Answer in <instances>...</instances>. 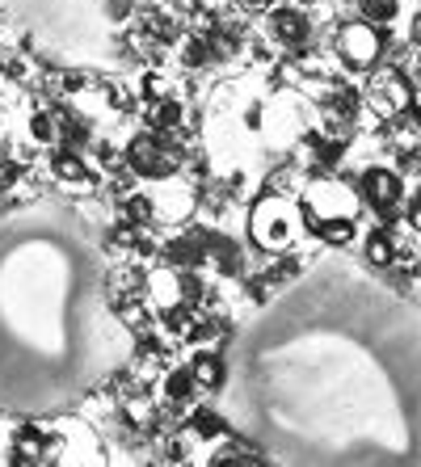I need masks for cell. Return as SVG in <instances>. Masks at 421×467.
Masks as SVG:
<instances>
[{"label":"cell","instance_id":"6da1fadb","mask_svg":"<svg viewBox=\"0 0 421 467\" xmlns=\"http://www.w3.org/2000/svg\"><path fill=\"white\" fill-rule=\"evenodd\" d=\"M227 413L282 463H421V312L333 333L303 278L237 346Z\"/></svg>","mask_w":421,"mask_h":467},{"label":"cell","instance_id":"7a4b0ae2","mask_svg":"<svg viewBox=\"0 0 421 467\" xmlns=\"http://www.w3.org/2000/svg\"><path fill=\"white\" fill-rule=\"evenodd\" d=\"M106 304V257L68 207L0 215V409L59 413L127 362Z\"/></svg>","mask_w":421,"mask_h":467},{"label":"cell","instance_id":"3957f363","mask_svg":"<svg viewBox=\"0 0 421 467\" xmlns=\"http://www.w3.org/2000/svg\"><path fill=\"white\" fill-rule=\"evenodd\" d=\"M38 43L55 55L72 59H93L98 43L106 38V5L101 0H26Z\"/></svg>","mask_w":421,"mask_h":467},{"label":"cell","instance_id":"277c9868","mask_svg":"<svg viewBox=\"0 0 421 467\" xmlns=\"http://www.w3.org/2000/svg\"><path fill=\"white\" fill-rule=\"evenodd\" d=\"M303 207H308V223L316 228H342L358 215V194L350 190L346 182H333V177H321V182L308 185L303 194Z\"/></svg>","mask_w":421,"mask_h":467},{"label":"cell","instance_id":"5b68a950","mask_svg":"<svg viewBox=\"0 0 421 467\" xmlns=\"http://www.w3.org/2000/svg\"><path fill=\"white\" fill-rule=\"evenodd\" d=\"M248 228H253V240H258L261 249L282 253V249H291V240L300 236V211L287 198H261L258 207H253Z\"/></svg>","mask_w":421,"mask_h":467},{"label":"cell","instance_id":"8992f818","mask_svg":"<svg viewBox=\"0 0 421 467\" xmlns=\"http://www.w3.org/2000/svg\"><path fill=\"white\" fill-rule=\"evenodd\" d=\"M379 30H371V26H363V22H350V26H342V34H337V51L346 55L354 67H371L379 59Z\"/></svg>","mask_w":421,"mask_h":467},{"label":"cell","instance_id":"52a82bcc","mask_svg":"<svg viewBox=\"0 0 421 467\" xmlns=\"http://www.w3.org/2000/svg\"><path fill=\"white\" fill-rule=\"evenodd\" d=\"M409 101H413V93H409V85H405V77H396V72H379V77L371 80V106H375L384 119H396Z\"/></svg>","mask_w":421,"mask_h":467},{"label":"cell","instance_id":"ba28073f","mask_svg":"<svg viewBox=\"0 0 421 467\" xmlns=\"http://www.w3.org/2000/svg\"><path fill=\"white\" fill-rule=\"evenodd\" d=\"M363 190H367V202H375V207H384V211L400 202V182L388 173V169H371Z\"/></svg>","mask_w":421,"mask_h":467},{"label":"cell","instance_id":"9c48e42d","mask_svg":"<svg viewBox=\"0 0 421 467\" xmlns=\"http://www.w3.org/2000/svg\"><path fill=\"white\" fill-rule=\"evenodd\" d=\"M274 34H279L287 47H303V43H308V26H303L300 13H279V17H274Z\"/></svg>","mask_w":421,"mask_h":467},{"label":"cell","instance_id":"30bf717a","mask_svg":"<svg viewBox=\"0 0 421 467\" xmlns=\"http://www.w3.org/2000/svg\"><path fill=\"white\" fill-rule=\"evenodd\" d=\"M363 9H367L375 22H392V13H396V0H363Z\"/></svg>","mask_w":421,"mask_h":467},{"label":"cell","instance_id":"8fae6325","mask_svg":"<svg viewBox=\"0 0 421 467\" xmlns=\"http://www.w3.org/2000/svg\"><path fill=\"white\" fill-rule=\"evenodd\" d=\"M371 261H375V265H388V261H392V244L384 236L371 240Z\"/></svg>","mask_w":421,"mask_h":467},{"label":"cell","instance_id":"7c38bea8","mask_svg":"<svg viewBox=\"0 0 421 467\" xmlns=\"http://www.w3.org/2000/svg\"><path fill=\"white\" fill-rule=\"evenodd\" d=\"M413 228H421V202L413 207Z\"/></svg>","mask_w":421,"mask_h":467},{"label":"cell","instance_id":"4fadbf2b","mask_svg":"<svg viewBox=\"0 0 421 467\" xmlns=\"http://www.w3.org/2000/svg\"><path fill=\"white\" fill-rule=\"evenodd\" d=\"M245 5H270V0H245Z\"/></svg>","mask_w":421,"mask_h":467},{"label":"cell","instance_id":"5bb4252c","mask_svg":"<svg viewBox=\"0 0 421 467\" xmlns=\"http://www.w3.org/2000/svg\"><path fill=\"white\" fill-rule=\"evenodd\" d=\"M413 30H417V38H421V17H417V22H413Z\"/></svg>","mask_w":421,"mask_h":467}]
</instances>
